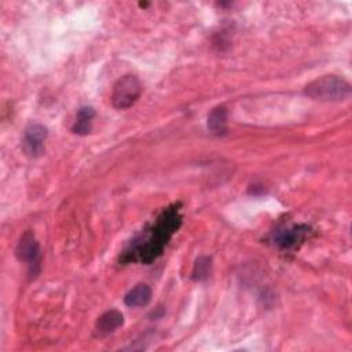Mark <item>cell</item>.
Wrapping results in <instances>:
<instances>
[{"mask_svg":"<svg viewBox=\"0 0 352 352\" xmlns=\"http://www.w3.org/2000/svg\"><path fill=\"white\" fill-rule=\"evenodd\" d=\"M182 224V214L177 205H172L164 209L157 217L153 227L143 232V235L135 238L128 249L122 254V261H140L150 264L158 256H161L165 245L170 236L179 230Z\"/></svg>","mask_w":352,"mask_h":352,"instance_id":"obj_1","label":"cell"},{"mask_svg":"<svg viewBox=\"0 0 352 352\" xmlns=\"http://www.w3.org/2000/svg\"><path fill=\"white\" fill-rule=\"evenodd\" d=\"M351 94V85L344 78L336 74H326L308 82L304 88V95L315 100L337 102L344 100Z\"/></svg>","mask_w":352,"mask_h":352,"instance_id":"obj_2","label":"cell"},{"mask_svg":"<svg viewBox=\"0 0 352 352\" xmlns=\"http://www.w3.org/2000/svg\"><path fill=\"white\" fill-rule=\"evenodd\" d=\"M142 94V84L136 76L126 74L118 78L113 87L111 92V104L118 109L124 110L135 104Z\"/></svg>","mask_w":352,"mask_h":352,"instance_id":"obj_3","label":"cell"},{"mask_svg":"<svg viewBox=\"0 0 352 352\" xmlns=\"http://www.w3.org/2000/svg\"><path fill=\"white\" fill-rule=\"evenodd\" d=\"M15 256L21 263H26L29 265V271L32 275L38 272L40 267V243L36 239L33 231L28 230L22 234L15 248Z\"/></svg>","mask_w":352,"mask_h":352,"instance_id":"obj_4","label":"cell"},{"mask_svg":"<svg viewBox=\"0 0 352 352\" xmlns=\"http://www.w3.org/2000/svg\"><path fill=\"white\" fill-rule=\"evenodd\" d=\"M47 128L41 124H30L23 133V151L30 157H38L44 151V140L47 139Z\"/></svg>","mask_w":352,"mask_h":352,"instance_id":"obj_5","label":"cell"},{"mask_svg":"<svg viewBox=\"0 0 352 352\" xmlns=\"http://www.w3.org/2000/svg\"><path fill=\"white\" fill-rule=\"evenodd\" d=\"M308 231H309V228L304 224L287 227L283 230H278L274 234L272 241L279 249H283V250L292 249V248H296L298 243H301L305 239Z\"/></svg>","mask_w":352,"mask_h":352,"instance_id":"obj_6","label":"cell"},{"mask_svg":"<svg viewBox=\"0 0 352 352\" xmlns=\"http://www.w3.org/2000/svg\"><path fill=\"white\" fill-rule=\"evenodd\" d=\"M122 324H124L122 314L117 309H109L98 318V320L95 323V336L106 337V336L114 333Z\"/></svg>","mask_w":352,"mask_h":352,"instance_id":"obj_7","label":"cell"},{"mask_svg":"<svg viewBox=\"0 0 352 352\" xmlns=\"http://www.w3.org/2000/svg\"><path fill=\"white\" fill-rule=\"evenodd\" d=\"M208 129L214 136H224L228 132V121H227V109L223 106H217L212 109L208 116Z\"/></svg>","mask_w":352,"mask_h":352,"instance_id":"obj_8","label":"cell"},{"mask_svg":"<svg viewBox=\"0 0 352 352\" xmlns=\"http://www.w3.org/2000/svg\"><path fill=\"white\" fill-rule=\"evenodd\" d=\"M151 287L146 283H138L133 286L124 297V302L126 307L131 308H138V307H144L150 302L151 300Z\"/></svg>","mask_w":352,"mask_h":352,"instance_id":"obj_9","label":"cell"},{"mask_svg":"<svg viewBox=\"0 0 352 352\" xmlns=\"http://www.w3.org/2000/svg\"><path fill=\"white\" fill-rule=\"evenodd\" d=\"M95 117V110L91 106H84L81 109H78L77 111V117H76V122L72 126L73 133L76 135H88L92 129V120Z\"/></svg>","mask_w":352,"mask_h":352,"instance_id":"obj_10","label":"cell"},{"mask_svg":"<svg viewBox=\"0 0 352 352\" xmlns=\"http://www.w3.org/2000/svg\"><path fill=\"white\" fill-rule=\"evenodd\" d=\"M212 272V258L208 256H201L195 260L191 271V278L192 280L201 282L205 280Z\"/></svg>","mask_w":352,"mask_h":352,"instance_id":"obj_11","label":"cell"}]
</instances>
